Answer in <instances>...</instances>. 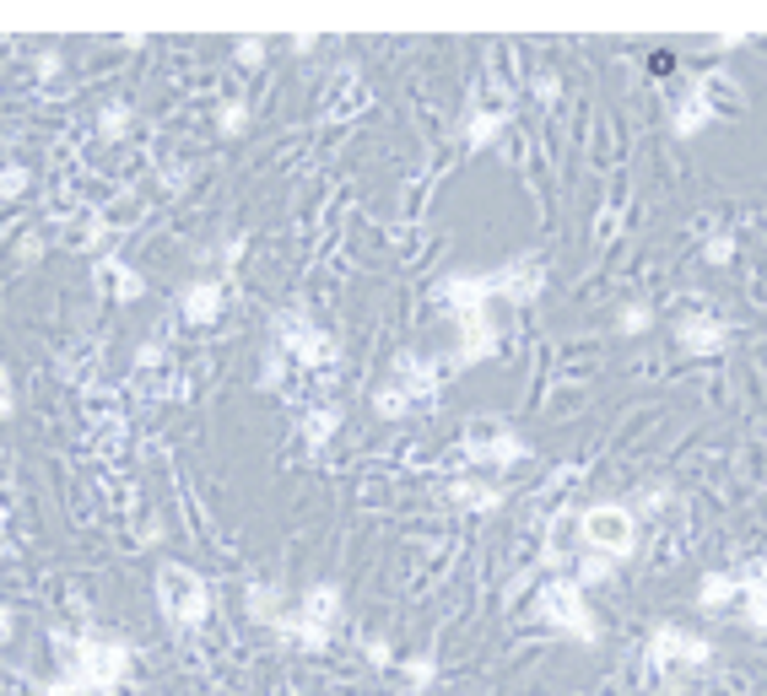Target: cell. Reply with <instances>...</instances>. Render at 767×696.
<instances>
[{
  "instance_id": "6da1fadb",
  "label": "cell",
  "mask_w": 767,
  "mask_h": 696,
  "mask_svg": "<svg viewBox=\"0 0 767 696\" xmlns=\"http://www.w3.org/2000/svg\"><path fill=\"white\" fill-rule=\"evenodd\" d=\"M60 675L82 696H114L125 686V675H131V643L109 637V632H82L76 659H65Z\"/></svg>"
},
{
  "instance_id": "7a4b0ae2",
  "label": "cell",
  "mask_w": 767,
  "mask_h": 696,
  "mask_svg": "<svg viewBox=\"0 0 767 696\" xmlns=\"http://www.w3.org/2000/svg\"><path fill=\"white\" fill-rule=\"evenodd\" d=\"M579 540H584V551H595V557L627 561L638 551V513L621 508V502H595V508L579 513Z\"/></svg>"
},
{
  "instance_id": "3957f363",
  "label": "cell",
  "mask_w": 767,
  "mask_h": 696,
  "mask_svg": "<svg viewBox=\"0 0 767 696\" xmlns=\"http://www.w3.org/2000/svg\"><path fill=\"white\" fill-rule=\"evenodd\" d=\"M157 605H162V616H168L178 632H195V626L206 621V610H211V594H206V583H200L195 567L168 561V567L157 572Z\"/></svg>"
},
{
  "instance_id": "277c9868",
  "label": "cell",
  "mask_w": 767,
  "mask_h": 696,
  "mask_svg": "<svg viewBox=\"0 0 767 696\" xmlns=\"http://www.w3.org/2000/svg\"><path fill=\"white\" fill-rule=\"evenodd\" d=\"M535 616H541L546 626L579 637V643H595V621H590V610H584V588H579L568 572H557V577L541 583V594H535Z\"/></svg>"
},
{
  "instance_id": "5b68a950",
  "label": "cell",
  "mask_w": 767,
  "mask_h": 696,
  "mask_svg": "<svg viewBox=\"0 0 767 696\" xmlns=\"http://www.w3.org/2000/svg\"><path fill=\"white\" fill-rule=\"evenodd\" d=\"M276 351H287L298 368H330V362L341 357L335 335H324V330H319L308 313H298V308L276 313Z\"/></svg>"
},
{
  "instance_id": "8992f818",
  "label": "cell",
  "mask_w": 767,
  "mask_h": 696,
  "mask_svg": "<svg viewBox=\"0 0 767 696\" xmlns=\"http://www.w3.org/2000/svg\"><path fill=\"white\" fill-rule=\"evenodd\" d=\"M460 324H470V319H486V308L497 302L492 297V271H455V276L438 281V291H433Z\"/></svg>"
},
{
  "instance_id": "52a82bcc",
  "label": "cell",
  "mask_w": 767,
  "mask_h": 696,
  "mask_svg": "<svg viewBox=\"0 0 767 696\" xmlns=\"http://www.w3.org/2000/svg\"><path fill=\"white\" fill-rule=\"evenodd\" d=\"M460 453L481 470H508V464H519L530 453V443L519 432H508V426H475V432H465Z\"/></svg>"
},
{
  "instance_id": "ba28073f",
  "label": "cell",
  "mask_w": 767,
  "mask_h": 696,
  "mask_svg": "<svg viewBox=\"0 0 767 696\" xmlns=\"http://www.w3.org/2000/svg\"><path fill=\"white\" fill-rule=\"evenodd\" d=\"M444 373H449V368H444V362H433V357H422V351H400V357H395V384H400L417 406H422V400L433 406V395H438Z\"/></svg>"
},
{
  "instance_id": "9c48e42d",
  "label": "cell",
  "mask_w": 767,
  "mask_h": 696,
  "mask_svg": "<svg viewBox=\"0 0 767 696\" xmlns=\"http://www.w3.org/2000/svg\"><path fill=\"white\" fill-rule=\"evenodd\" d=\"M541 286H546V271H541L535 254H519V260L492 271V297H503V302H530Z\"/></svg>"
},
{
  "instance_id": "30bf717a",
  "label": "cell",
  "mask_w": 767,
  "mask_h": 696,
  "mask_svg": "<svg viewBox=\"0 0 767 696\" xmlns=\"http://www.w3.org/2000/svg\"><path fill=\"white\" fill-rule=\"evenodd\" d=\"M178 313H184L189 324H217V319H222V281H211V276L184 281V291H178Z\"/></svg>"
},
{
  "instance_id": "8fae6325",
  "label": "cell",
  "mask_w": 767,
  "mask_h": 696,
  "mask_svg": "<svg viewBox=\"0 0 767 696\" xmlns=\"http://www.w3.org/2000/svg\"><path fill=\"white\" fill-rule=\"evenodd\" d=\"M676 335H681V346H686L692 357H714V351H725V340H730V330H725L719 319H708V313H686V319L676 324Z\"/></svg>"
},
{
  "instance_id": "7c38bea8",
  "label": "cell",
  "mask_w": 767,
  "mask_h": 696,
  "mask_svg": "<svg viewBox=\"0 0 767 696\" xmlns=\"http://www.w3.org/2000/svg\"><path fill=\"white\" fill-rule=\"evenodd\" d=\"M92 281H98L114 302H136V297H147V276H141L136 265H125V260H98Z\"/></svg>"
},
{
  "instance_id": "4fadbf2b",
  "label": "cell",
  "mask_w": 767,
  "mask_h": 696,
  "mask_svg": "<svg viewBox=\"0 0 767 696\" xmlns=\"http://www.w3.org/2000/svg\"><path fill=\"white\" fill-rule=\"evenodd\" d=\"M298 616H308V621H319V626L335 632V621H341V583H330V577L308 583L304 599H298Z\"/></svg>"
},
{
  "instance_id": "5bb4252c",
  "label": "cell",
  "mask_w": 767,
  "mask_h": 696,
  "mask_svg": "<svg viewBox=\"0 0 767 696\" xmlns=\"http://www.w3.org/2000/svg\"><path fill=\"white\" fill-rule=\"evenodd\" d=\"M449 502L465 508V513H497L503 492H497L492 481H481V475H455V481H449Z\"/></svg>"
},
{
  "instance_id": "9a60e30c",
  "label": "cell",
  "mask_w": 767,
  "mask_h": 696,
  "mask_svg": "<svg viewBox=\"0 0 767 696\" xmlns=\"http://www.w3.org/2000/svg\"><path fill=\"white\" fill-rule=\"evenodd\" d=\"M492 351H497V330H492V319H470V324H460L455 368H475V362H486Z\"/></svg>"
},
{
  "instance_id": "2e32d148",
  "label": "cell",
  "mask_w": 767,
  "mask_h": 696,
  "mask_svg": "<svg viewBox=\"0 0 767 696\" xmlns=\"http://www.w3.org/2000/svg\"><path fill=\"white\" fill-rule=\"evenodd\" d=\"M503 125H508V109H470L465 114V146L470 151H486L492 140L503 136Z\"/></svg>"
},
{
  "instance_id": "e0dca14e",
  "label": "cell",
  "mask_w": 767,
  "mask_h": 696,
  "mask_svg": "<svg viewBox=\"0 0 767 696\" xmlns=\"http://www.w3.org/2000/svg\"><path fill=\"white\" fill-rule=\"evenodd\" d=\"M735 599H741V572H708L703 588H697V605L703 610H725Z\"/></svg>"
},
{
  "instance_id": "ac0fdd59",
  "label": "cell",
  "mask_w": 767,
  "mask_h": 696,
  "mask_svg": "<svg viewBox=\"0 0 767 696\" xmlns=\"http://www.w3.org/2000/svg\"><path fill=\"white\" fill-rule=\"evenodd\" d=\"M298 426H304V443L324 448V443L335 437V426H341V406H313V411L298 417Z\"/></svg>"
},
{
  "instance_id": "d6986e66",
  "label": "cell",
  "mask_w": 767,
  "mask_h": 696,
  "mask_svg": "<svg viewBox=\"0 0 767 696\" xmlns=\"http://www.w3.org/2000/svg\"><path fill=\"white\" fill-rule=\"evenodd\" d=\"M92 125H98V136H103V140H125V136H131V125H136V114H131V103H125V98H109V103L98 109V120H92Z\"/></svg>"
},
{
  "instance_id": "ffe728a7",
  "label": "cell",
  "mask_w": 767,
  "mask_h": 696,
  "mask_svg": "<svg viewBox=\"0 0 767 696\" xmlns=\"http://www.w3.org/2000/svg\"><path fill=\"white\" fill-rule=\"evenodd\" d=\"M249 616L265 621V626H276V621L287 616V605H282V583H255V588H249Z\"/></svg>"
},
{
  "instance_id": "44dd1931",
  "label": "cell",
  "mask_w": 767,
  "mask_h": 696,
  "mask_svg": "<svg viewBox=\"0 0 767 696\" xmlns=\"http://www.w3.org/2000/svg\"><path fill=\"white\" fill-rule=\"evenodd\" d=\"M411 406H417V400H411V395H406V389H400L395 378H389L384 389H373V411H379V417H384V421L411 417Z\"/></svg>"
},
{
  "instance_id": "7402d4cb",
  "label": "cell",
  "mask_w": 767,
  "mask_h": 696,
  "mask_svg": "<svg viewBox=\"0 0 767 696\" xmlns=\"http://www.w3.org/2000/svg\"><path fill=\"white\" fill-rule=\"evenodd\" d=\"M98 238H103V227H98V216H92V211H82V216L71 222V233H65V244H71V249H98Z\"/></svg>"
},
{
  "instance_id": "603a6c76",
  "label": "cell",
  "mask_w": 767,
  "mask_h": 696,
  "mask_svg": "<svg viewBox=\"0 0 767 696\" xmlns=\"http://www.w3.org/2000/svg\"><path fill=\"white\" fill-rule=\"evenodd\" d=\"M606 577H611V561L595 557V551H584V557H579V567H573V583H579V588H590V583H606Z\"/></svg>"
},
{
  "instance_id": "cb8c5ba5",
  "label": "cell",
  "mask_w": 767,
  "mask_h": 696,
  "mask_svg": "<svg viewBox=\"0 0 767 696\" xmlns=\"http://www.w3.org/2000/svg\"><path fill=\"white\" fill-rule=\"evenodd\" d=\"M27 184H33V173H27L22 162H5V167H0V200H22Z\"/></svg>"
},
{
  "instance_id": "d4e9b609",
  "label": "cell",
  "mask_w": 767,
  "mask_h": 696,
  "mask_svg": "<svg viewBox=\"0 0 767 696\" xmlns=\"http://www.w3.org/2000/svg\"><path fill=\"white\" fill-rule=\"evenodd\" d=\"M244 125H249V103H244V98L222 103V114H217V130H222V136H244Z\"/></svg>"
},
{
  "instance_id": "484cf974",
  "label": "cell",
  "mask_w": 767,
  "mask_h": 696,
  "mask_svg": "<svg viewBox=\"0 0 767 696\" xmlns=\"http://www.w3.org/2000/svg\"><path fill=\"white\" fill-rule=\"evenodd\" d=\"M287 368H293V357L287 351H265V368H260V389H282V378H287Z\"/></svg>"
},
{
  "instance_id": "4316f807",
  "label": "cell",
  "mask_w": 767,
  "mask_h": 696,
  "mask_svg": "<svg viewBox=\"0 0 767 696\" xmlns=\"http://www.w3.org/2000/svg\"><path fill=\"white\" fill-rule=\"evenodd\" d=\"M433 675H438V664H433L428 654H411V659H406V681H411V692H428Z\"/></svg>"
},
{
  "instance_id": "83f0119b",
  "label": "cell",
  "mask_w": 767,
  "mask_h": 696,
  "mask_svg": "<svg viewBox=\"0 0 767 696\" xmlns=\"http://www.w3.org/2000/svg\"><path fill=\"white\" fill-rule=\"evenodd\" d=\"M60 71H65V54L60 49H38L33 54V76L38 82H60Z\"/></svg>"
},
{
  "instance_id": "f1b7e54d",
  "label": "cell",
  "mask_w": 767,
  "mask_h": 696,
  "mask_svg": "<svg viewBox=\"0 0 767 696\" xmlns=\"http://www.w3.org/2000/svg\"><path fill=\"white\" fill-rule=\"evenodd\" d=\"M648 324H654L648 302H627V308H621V319H616V330H621V335H638V330H648Z\"/></svg>"
},
{
  "instance_id": "f546056e",
  "label": "cell",
  "mask_w": 767,
  "mask_h": 696,
  "mask_svg": "<svg viewBox=\"0 0 767 696\" xmlns=\"http://www.w3.org/2000/svg\"><path fill=\"white\" fill-rule=\"evenodd\" d=\"M714 659V643L708 637H697V632H686V654H681V670H703Z\"/></svg>"
},
{
  "instance_id": "4dcf8cb0",
  "label": "cell",
  "mask_w": 767,
  "mask_h": 696,
  "mask_svg": "<svg viewBox=\"0 0 767 696\" xmlns=\"http://www.w3.org/2000/svg\"><path fill=\"white\" fill-rule=\"evenodd\" d=\"M703 254H708V265H725V260H735V233H714Z\"/></svg>"
},
{
  "instance_id": "1f68e13d",
  "label": "cell",
  "mask_w": 767,
  "mask_h": 696,
  "mask_svg": "<svg viewBox=\"0 0 767 696\" xmlns=\"http://www.w3.org/2000/svg\"><path fill=\"white\" fill-rule=\"evenodd\" d=\"M233 60H238V65H260V60H265V38H238V44H233Z\"/></svg>"
},
{
  "instance_id": "d6a6232c",
  "label": "cell",
  "mask_w": 767,
  "mask_h": 696,
  "mask_svg": "<svg viewBox=\"0 0 767 696\" xmlns=\"http://www.w3.org/2000/svg\"><path fill=\"white\" fill-rule=\"evenodd\" d=\"M368 664H379V670H384V664H395V648H389L384 637H368Z\"/></svg>"
},
{
  "instance_id": "836d02e7",
  "label": "cell",
  "mask_w": 767,
  "mask_h": 696,
  "mask_svg": "<svg viewBox=\"0 0 767 696\" xmlns=\"http://www.w3.org/2000/svg\"><path fill=\"white\" fill-rule=\"evenodd\" d=\"M535 98H541V103H557V71H541V76H535Z\"/></svg>"
},
{
  "instance_id": "e575fe53",
  "label": "cell",
  "mask_w": 767,
  "mask_h": 696,
  "mask_svg": "<svg viewBox=\"0 0 767 696\" xmlns=\"http://www.w3.org/2000/svg\"><path fill=\"white\" fill-rule=\"evenodd\" d=\"M11 411H16V400H11V368L0 362V421L11 417Z\"/></svg>"
},
{
  "instance_id": "d590c367",
  "label": "cell",
  "mask_w": 767,
  "mask_h": 696,
  "mask_svg": "<svg viewBox=\"0 0 767 696\" xmlns=\"http://www.w3.org/2000/svg\"><path fill=\"white\" fill-rule=\"evenodd\" d=\"M38 696H82V692H76V686H71V681L54 670V681H44V692H38Z\"/></svg>"
},
{
  "instance_id": "8d00e7d4",
  "label": "cell",
  "mask_w": 767,
  "mask_h": 696,
  "mask_svg": "<svg viewBox=\"0 0 767 696\" xmlns=\"http://www.w3.org/2000/svg\"><path fill=\"white\" fill-rule=\"evenodd\" d=\"M11 637H16V616H11V605L0 599V648H5Z\"/></svg>"
},
{
  "instance_id": "74e56055",
  "label": "cell",
  "mask_w": 767,
  "mask_h": 696,
  "mask_svg": "<svg viewBox=\"0 0 767 696\" xmlns=\"http://www.w3.org/2000/svg\"><path fill=\"white\" fill-rule=\"evenodd\" d=\"M38 249H44V238H38V233H27V238H22V260H33Z\"/></svg>"
},
{
  "instance_id": "f35d334b",
  "label": "cell",
  "mask_w": 767,
  "mask_h": 696,
  "mask_svg": "<svg viewBox=\"0 0 767 696\" xmlns=\"http://www.w3.org/2000/svg\"><path fill=\"white\" fill-rule=\"evenodd\" d=\"M0 524H5V508H0Z\"/></svg>"
}]
</instances>
